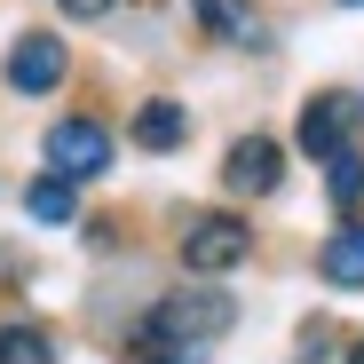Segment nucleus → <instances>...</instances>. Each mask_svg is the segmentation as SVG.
<instances>
[{
  "label": "nucleus",
  "mask_w": 364,
  "mask_h": 364,
  "mask_svg": "<svg viewBox=\"0 0 364 364\" xmlns=\"http://www.w3.org/2000/svg\"><path fill=\"white\" fill-rule=\"evenodd\" d=\"M341 9H364V0H341Z\"/></svg>",
  "instance_id": "obj_15"
},
{
  "label": "nucleus",
  "mask_w": 364,
  "mask_h": 364,
  "mask_svg": "<svg viewBox=\"0 0 364 364\" xmlns=\"http://www.w3.org/2000/svg\"><path fill=\"white\" fill-rule=\"evenodd\" d=\"M277 182H285V143L277 135H237L222 151V191L230 198H269Z\"/></svg>",
  "instance_id": "obj_4"
},
{
  "label": "nucleus",
  "mask_w": 364,
  "mask_h": 364,
  "mask_svg": "<svg viewBox=\"0 0 364 364\" xmlns=\"http://www.w3.org/2000/svg\"><path fill=\"white\" fill-rule=\"evenodd\" d=\"M246 254H254V230L237 214H198L191 230H182V269L191 277H230Z\"/></svg>",
  "instance_id": "obj_2"
},
{
  "label": "nucleus",
  "mask_w": 364,
  "mask_h": 364,
  "mask_svg": "<svg viewBox=\"0 0 364 364\" xmlns=\"http://www.w3.org/2000/svg\"><path fill=\"white\" fill-rule=\"evenodd\" d=\"M317 269H325V285H333V293H356V285H364V222H341V230L325 237Z\"/></svg>",
  "instance_id": "obj_9"
},
{
  "label": "nucleus",
  "mask_w": 364,
  "mask_h": 364,
  "mask_svg": "<svg viewBox=\"0 0 364 364\" xmlns=\"http://www.w3.org/2000/svg\"><path fill=\"white\" fill-rule=\"evenodd\" d=\"M135 364H182V356H166V348H135Z\"/></svg>",
  "instance_id": "obj_14"
},
{
  "label": "nucleus",
  "mask_w": 364,
  "mask_h": 364,
  "mask_svg": "<svg viewBox=\"0 0 364 364\" xmlns=\"http://www.w3.org/2000/svg\"><path fill=\"white\" fill-rule=\"evenodd\" d=\"M24 214H32V222H72V214H80V182L32 174V182H24Z\"/></svg>",
  "instance_id": "obj_10"
},
{
  "label": "nucleus",
  "mask_w": 364,
  "mask_h": 364,
  "mask_svg": "<svg viewBox=\"0 0 364 364\" xmlns=\"http://www.w3.org/2000/svg\"><path fill=\"white\" fill-rule=\"evenodd\" d=\"M0 364H55V341L40 325H0Z\"/></svg>",
  "instance_id": "obj_11"
},
{
  "label": "nucleus",
  "mask_w": 364,
  "mask_h": 364,
  "mask_svg": "<svg viewBox=\"0 0 364 364\" xmlns=\"http://www.w3.org/2000/svg\"><path fill=\"white\" fill-rule=\"evenodd\" d=\"M348 119H356V95H341V87H325V95H309V111H301V151L309 159H341L348 151Z\"/></svg>",
  "instance_id": "obj_6"
},
{
  "label": "nucleus",
  "mask_w": 364,
  "mask_h": 364,
  "mask_svg": "<svg viewBox=\"0 0 364 364\" xmlns=\"http://www.w3.org/2000/svg\"><path fill=\"white\" fill-rule=\"evenodd\" d=\"M198 9V32L206 40H237V48H269L262 16H254V0H191Z\"/></svg>",
  "instance_id": "obj_7"
},
{
  "label": "nucleus",
  "mask_w": 364,
  "mask_h": 364,
  "mask_svg": "<svg viewBox=\"0 0 364 364\" xmlns=\"http://www.w3.org/2000/svg\"><path fill=\"white\" fill-rule=\"evenodd\" d=\"M40 151H48V174H64V182L111 174V127H103V119H55Z\"/></svg>",
  "instance_id": "obj_3"
},
{
  "label": "nucleus",
  "mask_w": 364,
  "mask_h": 364,
  "mask_svg": "<svg viewBox=\"0 0 364 364\" xmlns=\"http://www.w3.org/2000/svg\"><path fill=\"white\" fill-rule=\"evenodd\" d=\"M64 72H72V48L55 32H16V48H9V87L16 95H55Z\"/></svg>",
  "instance_id": "obj_5"
},
{
  "label": "nucleus",
  "mask_w": 364,
  "mask_h": 364,
  "mask_svg": "<svg viewBox=\"0 0 364 364\" xmlns=\"http://www.w3.org/2000/svg\"><path fill=\"white\" fill-rule=\"evenodd\" d=\"M325 198H333V206H356V198H364V159H356V151L325 159Z\"/></svg>",
  "instance_id": "obj_12"
},
{
  "label": "nucleus",
  "mask_w": 364,
  "mask_h": 364,
  "mask_svg": "<svg viewBox=\"0 0 364 364\" xmlns=\"http://www.w3.org/2000/svg\"><path fill=\"white\" fill-rule=\"evenodd\" d=\"M135 143H143V151H182V143H191V111H182L174 95L135 103Z\"/></svg>",
  "instance_id": "obj_8"
},
{
  "label": "nucleus",
  "mask_w": 364,
  "mask_h": 364,
  "mask_svg": "<svg viewBox=\"0 0 364 364\" xmlns=\"http://www.w3.org/2000/svg\"><path fill=\"white\" fill-rule=\"evenodd\" d=\"M55 9H64V16H72V24H103V16H111V9H119V0H55Z\"/></svg>",
  "instance_id": "obj_13"
},
{
  "label": "nucleus",
  "mask_w": 364,
  "mask_h": 364,
  "mask_svg": "<svg viewBox=\"0 0 364 364\" xmlns=\"http://www.w3.org/2000/svg\"><path fill=\"white\" fill-rule=\"evenodd\" d=\"M230 325H237V301L214 293V285H191V293H166L159 309L143 317L135 348H166V356H182V364H198V348L222 341Z\"/></svg>",
  "instance_id": "obj_1"
}]
</instances>
